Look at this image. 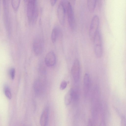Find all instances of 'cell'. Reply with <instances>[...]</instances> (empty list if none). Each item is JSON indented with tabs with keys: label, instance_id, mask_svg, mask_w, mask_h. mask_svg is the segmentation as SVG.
<instances>
[{
	"label": "cell",
	"instance_id": "cell-16",
	"mask_svg": "<svg viewBox=\"0 0 126 126\" xmlns=\"http://www.w3.org/2000/svg\"><path fill=\"white\" fill-rule=\"evenodd\" d=\"M20 0H12L11 4L13 8L16 11H17L19 7L20 3Z\"/></svg>",
	"mask_w": 126,
	"mask_h": 126
},
{
	"label": "cell",
	"instance_id": "cell-18",
	"mask_svg": "<svg viewBox=\"0 0 126 126\" xmlns=\"http://www.w3.org/2000/svg\"><path fill=\"white\" fill-rule=\"evenodd\" d=\"M67 85V83L65 81H62L60 85V89L61 90H63L66 87Z\"/></svg>",
	"mask_w": 126,
	"mask_h": 126
},
{
	"label": "cell",
	"instance_id": "cell-10",
	"mask_svg": "<svg viewBox=\"0 0 126 126\" xmlns=\"http://www.w3.org/2000/svg\"><path fill=\"white\" fill-rule=\"evenodd\" d=\"M49 109L48 107H46L43 110L41 114L40 119L41 126H47L48 123Z\"/></svg>",
	"mask_w": 126,
	"mask_h": 126
},
{
	"label": "cell",
	"instance_id": "cell-8",
	"mask_svg": "<svg viewBox=\"0 0 126 126\" xmlns=\"http://www.w3.org/2000/svg\"><path fill=\"white\" fill-rule=\"evenodd\" d=\"M46 65L48 67L54 66L56 62V57L53 52L50 51L47 53L45 59Z\"/></svg>",
	"mask_w": 126,
	"mask_h": 126
},
{
	"label": "cell",
	"instance_id": "cell-6",
	"mask_svg": "<svg viewBox=\"0 0 126 126\" xmlns=\"http://www.w3.org/2000/svg\"><path fill=\"white\" fill-rule=\"evenodd\" d=\"M44 47L43 39L40 36L36 37L34 40L33 47L34 52L37 55H40L42 52Z\"/></svg>",
	"mask_w": 126,
	"mask_h": 126
},
{
	"label": "cell",
	"instance_id": "cell-9",
	"mask_svg": "<svg viewBox=\"0 0 126 126\" xmlns=\"http://www.w3.org/2000/svg\"><path fill=\"white\" fill-rule=\"evenodd\" d=\"M44 85L42 81L39 79H37L33 84V89L35 95L37 96L41 95L44 90Z\"/></svg>",
	"mask_w": 126,
	"mask_h": 126
},
{
	"label": "cell",
	"instance_id": "cell-19",
	"mask_svg": "<svg viewBox=\"0 0 126 126\" xmlns=\"http://www.w3.org/2000/svg\"><path fill=\"white\" fill-rule=\"evenodd\" d=\"M121 126H126V121L125 117L122 116L121 120Z\"/></svg>",
	"mask_w": 126,
	"mask_h": 126
},
{
	"label": "cell",
	"instance_id": "cell-5",
	"mask_svg": "<svg viewBox=\"0 0 126 126\" xmlns=\"http://www.w3.org/2000/svg\"><path fill=\"white\" fill-rule=\"evenodd\" d=\"M57 14L60 23L62 25H63L65 22L66 14L65 0L62 1L59 4L57 8Z\"/></svg>",
	"mask_w": 126,
	"mask_h": 126
},
{
	"label": "cell",
	"instance_id": "cell-1",
	"mask_svg": "<svg viewBox=\"0 0 126 126\" xmlns=\"http://www.w3.org/2000/svg\"><path fill=\"white\" fill-rule=\"evenodd\" d=\"M27 14L29 22L31 24L36 21L38 14V9L37 0H30L28 1L27 7Z\"/></svg>",
	"mask_w": 126,
	"mask_h": 126
},
{
	"label": "cell",
	"instance_id": "cell-3",
	"mask_svg": "<svg viewBox=\"0 0 126 126\" xmlns=\"http://www.w3.org/2000/svg\"><path fill=\"white\" fill-rule=\"evenodd\" d=\"M66 13H67L69 25L72 29L75 26V20L74 13L72 7L70 3L65 1Z\"/></svg>",
	"mask_w": 126,
	"mask_h": 126
},
{
	"label": "cell",
	"instance_id": "cell-14",
	"mask_svg": "<svg viewBox=\"0 0 126 126\" xmlns=\"http://www.w3.org/2000/svg\"><path fill=\"white\" fill-rule=\"evenodd\" d=\"M97 1L96 0H88L87 1V5L88 9L91 12H93L95 8Z\"/></svg>",
	"mask_w": 126,
	"mask_h": 126
},
{
	"label": "cell",
	"instance_id": "cell-15",
	"mask_svg": "<svg viewBox=\"0 0 126 126\" xmlns=\"http://www.w3.org/2000/svg\"><path fill=\"white\" fill-rule=\"evenodd\" d=\"M4 92L7 97L9 99L12 98V94L9 87L7 85H5L4 88Z\"/></svg>",
	"mask_w": 126,
	"mask_h": 126
},
{
	"label": "cell",
	"instance_id": "cell-17",
	"mask_svg": "<svg viewBox=\"0 0 126 126\" xmlns=\"http://www.w3.org/2000/svg\"><path fill=\"white\" fill-rule=\"evenodd\" d=\"M15 70L14 68H11L10 70V77L12 79H14L15 78Z\"/></svg>",
	"mask_w": 126,
	"mask_h": 126
},
{
	"label": "cell",
	"instance_id": "cell-4",
	"mask_svg": "<svg viewBox=\"0 0 126 126\" xmlns=\"http://www.w3.org/2000/svg\"><path fill=\"white\" fill-rule=\"evenodd\" d=\"M99 24V19L97 15H94L92 19L89 31V34L90 39L93 40L94 36L98 30Z\"/></svg>",
	"mask_w": 126,
	"mask_h": 126
},
{
	"label": "cell",
	"instance_id": "cell-11",
	"mask_svg": "<svg viewBox=\"0 0 126 126\" xmlns=\"http://www.w3.org/2000/svg\"><path fill=\"white\" fill-rule=\"evenodd\" d=\"M83 87L84 94L85 95L88 94L91 86V79L90 75L86 73L84 75L83 79Z\"/></svg>",
	"mask_w": 126,
	"mask_h": 126
},
{
	"label": "cell",
	"instance_id": "cell-21",
	"mask_svg": "<svg viewBox=\"0 0 126 126\" xmlns=\"http://www.w3.org/2000/svg\"><path fill=\"white\" fill-rule=\"evenodd\" d=\"M99 126H105L104 123L103 122H101Z\"/></svg>",
	"mask_w": 126,
	"mask_h": 126
},
{
	"label": "cell",
	"instance_id": "cell-13",
	"mask_svg": "<svg viewBox=\"0 0 126 126\" xmlns=\"http://www.w3.org/2000/svg\"><path fill=\"white\" fill-rule=\"evenodd\" d=\"M73 100L72 88L66 94L64 97V103L66 105H69Z\"/></svg>",
	"mask_w": 126,
	"mask_h": 126
},
{
	"label": "cell",
	"instance_id": "cell-2",
	"mask_svg": "<svg viewBox=\"0 0 126 126\" xmlns=\"http://www.w3.org/2000/svg\"><path fill=\"white\" fill-rule=\"evenodd\" d=\"M93 40L95 55L97 57L100 58L102 55L103 49L101 35L99 30L95 33Z\"/></svg>",
	"mask_w": 126,
	"mask_h": 126
},
{
	"label": "cell",
	"instance_id": "cell-20",
	"mask_svg": "<svg viewBox=\"0 0 126 126\" xmlns=\"http://www.w3.org/2000/svg\"><path fill=\"white\" fill-rule=\"evenodd\" d=\"M56 1L57 0H50V2L52 6H54L56 3Z\"/></svg>",
	"mask_w": 126,
	"mask_h": 126
},
{
	"label": "cell",
	"instance_id": "cell-12",
	"mask_svg": "<svg viewBox=\"0 0 126 126\" xmlns=\"http://www.w3.org/2000/svg\"><path fill=\"white\" fill-rule=\"evenodd\" d=\"M60 33V29L56 26L53 29L51 33V38L52 42L55 43L59 37Z\"/></svg>",
	"mask_w": 126,
	"mask_h": 126
},
{
	"label": "cell",
	"instance_id": "cell-7",
	"mask_svg": "<svg viewBox=\"0 0 126 126\" xmlns=\"http://www.w3.org/2000/svg\"><path fill=\"white\" fill-rule=\"evenodd\" d=\"M80 64L79 61L78 59L75 60L72 65L71 71L73 77L74 81L77 82L80 77Z\"/></svg>",
	"mask_w": 126,
	"mask_h": 126
}]
</instances>
